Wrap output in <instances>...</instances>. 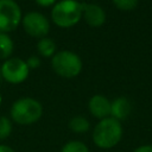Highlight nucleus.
<instances>
[{
  "instance_id": "6ab92c4d",
  "label": "nucleus",
  "mask_w": 152,
  "mask_h": 152,
  "mask_svg": "<svg viewBox=\"0 0 152 152\" xmlns=\"http://www.w3.org/2000/svg\"><path fill=\"white\" fill-rule=\"evenodd\" d=\"M133 152H152V145H141L137 147Z\"/></svg>"
},
{
  "instance_id": "9b49d317",
  "label": "nucleus",
  "mask_w": 152,
  "mask_h": 152,
  "mask_svg": "<svg viewBox=\"0 0 152 152\" xmlns=\"http://www.w3.org/2000/svg\"><path fill=\"white\" fill-rule=\"evenodd\" d=\"M36 48H37L38 53L45 58H51L57 52V45H56L55 40L49 38V37H44V38L38 39Z\"/></svg>"
},
{
  "instance_id": "9d476101",
  "label": "nucleus",
  "mask_w": 152,
  "mask_h": 152,
  "mask_svg": "<svg viewBox=\"0 0 152 152\" xmlns=\"http://www.w3.org/2000/svg\"><path fill=\"white\" fill-rule=\"evenodd\" d=\"M131 110H132V104L129 100L125 96L116 97L110 102V116L119 121L125 120L131 114Z\"/></svg>"
},
{
  "instance_id": "4468645a",
  "label": "nucleus",
  "mask_w": 152,
  "mask_h": 152,
  "mask_svg": "<svg viewBox=\"0 0 152 152\" xmlns=\"http://www.w3.org/2000/svg\"><path fill=\"white\" fill-rule=\"evenodd\" d=\"M61 152H89V148L81 140H70L62 146Z\"/></svg>"
},
{
  "instance_id": "423d86ee",
  "label": "nucleus",
  "mask_w": 152,
  "mask_h": 152,
  "mask_svg": "<svg viewBox=\"0 0 152 152\" xmlns=\"http://www.w3.org/2000/svg\"><path fill=\"white\" fill-rule=\"evenodd\" d=\"M0 72L2 80H5L7 83L19 84L26 81L30 74V69L26 64V61L19 57H10L1 64Z\"/></svg>"
},
{
  "instance_id": "f3484780",
  "label": "nucleus",
  "mask_w": 152,
  "mask_h": 152,
  "mask_svg": "<svg viewBox=\"0 0 152 152\" xmlns=\"http://www.w3.org/2000/svg\"><path fill=\"white\" fill-rule=\"evenodd\" d=\"M26 64H27V66H28L30 70L37 69V68H39V65H40V58H39L38 56H36V55H32V56H30V57L26 59Z\"/></svg>"
},
{
  "instance_id": "412c9836",
  "label": "nucleus",
  "mask_w": 152,
  "mask_h": 152,
  "mask_svg": "<svg viewBox=\"0 0 152 152\" xmlns=\"http://www.w3.org/2000/svg\"><path fill=\"white\" fill-rule=\"evenodd\" d=\"M1 103H2V96H1V94H0V106H1Z\"/></svg>"
},
{
  "instance_id": "f8f14e48",
  "label": "nucleus",
  "mask_w": 152,
  "mask_h": 152,
  "mask_svg": "<svg viewBox=\"0 0 152 152\" xmlns=\"http://www.w3.org/2000/svg\"><path fill=\"white\" fill-rule=\"evenodd\" d=\"M14 50V43L8 33L0 32V59H8Z\"/></svg>"
},
{
  "instance_id": "a211bd4d",
  "label": "nucleus",
  "mask_w": 152,
  "mask_h": 152,
  "mask_svg": "<svg viewBox=\"0 0 152 152\" xmlns=\"http://www.w3.org/2000/svg\"><path fill=\"white\" fill-rule=\"evenodd\" d=\"M34 2L40 7H50L53 6L57 2V0H34Z\"/></svg>"
},
{
  "instance_id": "dca6fc26",
  "label": "nucleus",
  "mask_w": 152,
  "mask_h": 152,
  "mask_svg": "<svg viewBox=\"0 0 152 152\" xmlns=\"http://www.w3.org/2000/svg\"><path fill=\"white\" fill-rule=\"evenodd\" d=\"M139 0H112L113 5L120 11H132L138 6Z\"/></svg>"
},
{
  "instance_id": "1a4fd4ad",
  "label": "nucleus",
  "mask_w": 152,
  "mask_h": 152,
  "mask_svg": "<svg viewBox=\"0 0 152 152\" xmlns=\"http://www.w3.org/2000/svg\"><path fill=\"white\" fill-rule=\"evenodd\" d=\"M88 109L94 118L102 120L110 116V101L101 94L93 95L88 101Z\"/></svg>"
},
{
  "instance_id": "2eb2a0df",
  "label": "nucleus",
  "mask_w": 152,
  "mask_h": 152,
  "mask_svg": "<svg viewBox=\"0 0 152 152\" xmlns=\"http://www.w3.org/2000/svg\"><path fill=\"white\" fill-rule=\"evenodd\" d=\"M12 120L8 116L1 115L0 116V140L7 139L12 133Z\"/></svg>"
},
{
  "instance_id": "7ed1b4c3",
  "label": "nucleus",
  "mask_w": 152,
  "mask_h": 152,
  "mask_svg": "<svg viewBox=\"0 0 152 152\" xmlns=\"http://www.w3.org/2000/svg\"><path fill=\"white\" fill-rule=\"evenodd\" d=\"M82 19V2L78 0H59L51 10L52 23L61 28L75 26Z\"/></svg>"
},
{
  "instance_id": "20e7f679",
  "label": "nucleus",
  "mask_w": 152,
  "mask_h": 152,
  "mask_svg": "<svg viewBox=\"0 0 152 152\" xmlns=\"http://www.w3.org/2000/svg\"><path fill=\"white\" fill-rule=\"evenodd\" d=\"M51 66L58 76L63 78H74L81 74L83 62L76 52L61 50L51 57Z\"/></svg>"
},
{
  "instance_id": "39448f33",
  "label": "nucleus",
  "mask_w": 152,
  "mask_h": 152,
  "mask_svg": "<svg viewBox=\"0 0 152 152\" xmlns=\"http://www.w3.org/2000/svg\"><path fill=\"white\" fill-rule=\"evenodd\" d=\"M23 13L15 0H0V32L10 33L21 24Z\"/></svg>"
},
{
  "instance_id": "f03ea898",
  "label": "nucleus",
  "mask_w": 152,
  "mask_h": 152,
  "mask_svg": "<svg viewBox=\"0 0 152 152\" xmlns=\"http://www.w3.org/2000/svg\"><path fill=\"white\" fill-rule=\"evenodd\" d=\"M43 115L42 103L33 97H20L15 100L10 109L11 120L18 125H32Z\"/></svg>"
},
{
  "instance_id": "6e6552de",
  "label": "nucleus",
  "mask_w": 152,
  "mask_h": 152,
  "mask_svg": "<svg viewBox=\"0 0 152 152\" xmlns=\"http://www.w3.org/2000/svg\"><path fill=\"white\" fill-rule=\"evenodd\" d=\"M82 19L91 27H100L106 21V12L100 5L82 2Z\"/></svg>"
},
{
  "instance_id": "f257e3e1",
  "label": "nucleus",
  "mask_w": 152,
  "mask_h": 152,
  "mask_svg": "<svg viewBox=\"0 0 152 152\" xmlns=\"http://www.w3.org/2000/svg\"><path fill=\"white\" fill-rule=\"evenodd\" d=\"M122 125L121 121L108 116L95 125L93 129V141L102 150H109L116 146L122 138Z\"/></svg>"
},
{
  "instance_id": "aec40b11",
  "label": "nucleus",
  "mask_w": 152,
  "mask_h": 152,
  "mask_svg": "<svg viewBox=\"0 0 152 152\" xmlns=\"http://www.w3.org/2000/svg\"><path fill=\"white\" fill-rule=\"evenodd\" d=\"M0 152H14V150L8 145L0 144Z\"/></svg>"
},
{
  "instance_id": "0eeeda50",
  "label": "nucleus",
  "mask_w": 152,
  "mask_h": 152,
  "mask_svg": "<svg viewBox=\"0 0 152 152\" xmlns=\"http://www.w3.org/2000/svg\"><path fill=\"white\" fill-rule=\"evenodd\" d=\"M21 26L24 31L33 38H44L50 32V21L40 12L31 11L23 15Z\"/></svg>"
},
{
  "instance_id": "ddd939ff",
  "label": "nucleus",
  "mask_w": 152,
  "mask_h": 152,
  "mask_svg": "<svg viewBox=\"0 0 152 152\" xmlns=\"http://www.w3.org/2000/svg\"><path fill=\"white\" fill-rule=\"evenodd\" d=\"M69 128L71 132L74 133H86L89 131L90 128V122L88 121L87 118L82 116V115H75L69 120Z\"/></svg>"
},
{
  "instance_id": "4be33fe9",
  "label": "nucleus",
  "mask_w": 152,
  "mask_h": 152,
  "mask_svg": "<svg viewBox=\"0 0 152 152\" xmlns=\"http://www.w3.org/2000/svg\"><path fill=\"white\" fill-rule=\"evenodd\" d=\"M2 81V76H1V72H0V82Z\"/></svg>"
}]
</instances>
